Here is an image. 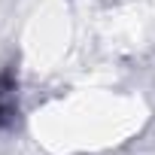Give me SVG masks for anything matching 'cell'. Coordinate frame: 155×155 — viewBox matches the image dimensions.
<instances>
[{
    "label": "cell",
    "instance_id": "obj_1",
    "mask_svg": "<svg viewBox=\"0 0 155 155\" xmlns=\"http://www.w3.org/2000/svg\"><path fill=\"white\" fill-rule=\"evenodd\" d=\"M18 113V76L15 67H6L0 73V131L9 128Z\"/></svg>",
    "mask_w": 155,
    "mask_h": 155
}]
</instances>
